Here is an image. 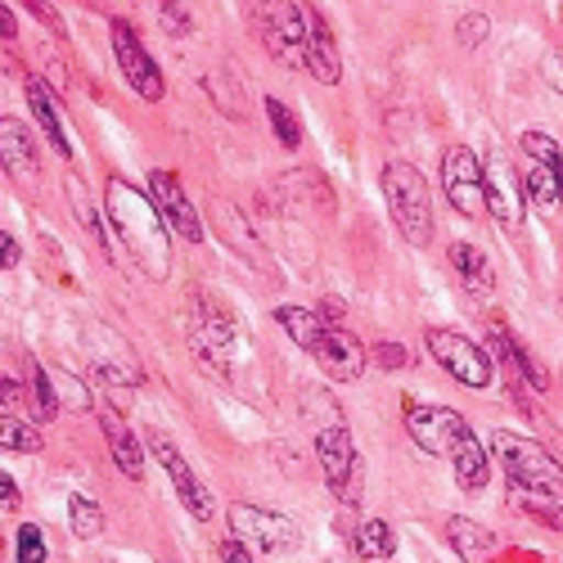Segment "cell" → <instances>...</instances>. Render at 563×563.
<instances>
[{
  "mask_svg": "<svg viewBox=\"0 0 563 563\" xmlns=\"http://www.w3.org/2000/svg\"><path fill=\"white\" fill-rule=\"evenodd\" d=\"M104 217H109V230L118 234V244L131 253V262L163 279L167 266H172V225L167 217L158 212L154 195L150 190H135L131 180L122 176H109V190H104Z\"/></svg>",
  "mask_w": 563,
  "mask_h": 563,
  "instance_id": "6da1fadb",
  "label": "cell"
},
{
  "mask_svg": "<svg viewBox=\"0 0 563 563\" xmlns=\"http://www.w3.org/2000/svg\"><path fill=\"white\" fill-rule=\"evenodd\" d=\"M384 199L393 212V225L406 234V244L424 249L433 240V199H429V185L419 176V167L410 163H388L384 167Z\"/></svg>",
  "mask_w": 563,
  "mask_h": 563,
  "instance_id": "7a4b0ae2",
  "label": "cell"
},
{
  "mask_svg": "<svg viewBox=\"0 0 563 563\" xmlns=\"http://www.w3.org/2000/svg\"><path fill=\"white\" fill-rule=\"evenodd\" d=\"M185 334H190V347H195V356L208 365V369H217L221 379L234 369V347L244 343V334H240V320H234L217 298H208V294H195L190 298V324H185Z\"/></svg>",
  "mask_w": 563,
  "mask_h": 563,
  "instance_id": "3957f363",
  "label": "cell"
},
{
  "mask_svg": "<svg viewBox=\"0 0 563 563\" xmlns=\"http://www.w3.org/2000/svg\"><path fill=\"white\" fill-rule=\"evenodd\" d=\"M492 455L505 464L509 487H528V492H545V496H563V464L532 438L519 433H492Z\"/></svg>",
  "mask_w": 563,
  "mask_h": 563,
  "instance_id": "277c9868",
  "label": "cell"
},
{
  "mask_svg": "<svg viewBox=\"0 0 563 563\" xmlns=\"http://www.w3.org/2000/svg\"><path fill=\"white\" fill-rule=\"evenodd\" d=\"M424 343H429V356L451 374L460 388H474V393L492 388L496 374H492V352L483 343H474L460 330H429Z\"/></svg>",
  "mask_w": 563,
  "mask_h": 563,
  "instance_id": "5b68a950",
  "label": "cell"
},
{
  "mask_svg": "<svg viewBox=\"0 0 563 563\" xmlns=\"http://www.w3.org/2000/svg\"><path fill=\"white\" fill-rule=\"evenodd\" d=\"M401 419H406V433H410V442L424 451V455H455V446H460V438L468 433V419L460 415V410H451V406H433V401H401Z\"/></svg>",
  "mask_w": 563,
  "mask_h": 563,
  "instance_id": "8992f818",
  "label": "cell"
},
{
  "mask_svg": "<svg viewBox=\"0 0 563 563\" xmlns=\"http://www.w3.org/2000/svg\"><path fill=\"white\" fill-rule=\"evenodd\" d=\"M316 460L324 468V483H330V492L352 509L361 505V487H365V460L356 455L352 446V433L343 424L334 429H320L316 433Z\"/></svg>",
  "mask_w": 563,
  "mask_h": 563,
  "instance_id": "52a82bcc",
  "label": "cell"
},
{
  "mask_svg": "<svg viewBox=\"0 0 563 563\" xmlns=\"http://www.w3.org/2000/svg\"><path fill=\"white\" fill-rule=\"evenodd\" d=\"M253 19L279 68H307V5H257Z\"/></svg>",
  "mask_w": 563,
  "mask_h": 563,
  "instance_id": "ba28073f",
  "label": "cell"
},
{
  "mask_svg": "<svg viewBox=\"0 0 563 563\" xmlns=\"http://www.w3.org/2000/svg\"><path fill=\"white\" fill-rule=\"evenodd\" d=\"M442 195L464 221L487 217V195H483V163L468 145H451L442 154Z\"/></svg>",
  "mask_w": 563,
  "mask_h": 563,
  "instance_id": "9c48e42d",
  "label": "cell"
},
{
  "mask_svg": "<svg viewBox=\"0 0 563 563\" xmlns=\"http://www.w3.org/2000/svg\"><path fill=\"white\" fill-rule=\"evenodd\" d=\"M230 523H234V537H240L249 550H262V554H285V550L298 545V523L289 519V514H279V509L234 500L230 505Z\"/></svg>",
  "mask_w": 563,
  "mask_h": 563,
  "instance_id": "30bf717a",
  "label": "cell"
},
{
  "mask_svg": "<svg viewBox=\"0 0 563 563\" xmlns=\"http://www.w3.org/2000/svg\"><path fill=\"white\" fill-rule=\"evenodd\" d=\"M109 36H113V55H118V68H122V77H126V86L135 90L140 100H150V104H158L163 100V73H158V64H154V55L140 45V36L131 32V23L126 19H113V27H109Z\"/></svg>",
  "mask_w": 563,
  "mask_h": 563,
  "instance_id": "8fae6325",
  "label": "cell"
},
{
  "mask_svg": "<svg viewBox=\"0 0 563 563\" xmlns=\"http://www.w3.org/2000/svg\"><path fill=\"white\" fill-rule=\"evenodd\" d=\"M483 195H487V217H496L500 230H519L528 217V185L519 180L505 158H483Z\"/></svg>",
  "mask_w": 563,
  "mask_h": 563,
  "instance_id": "7c38bea8",
  "label": "cell"
},
{
  "mask_svg": "<svg viewBox=\"0 0 563 563\" xmlns=\"http://www.w3.org/2000/svg\"><path fill=\"white\" fill-rule=\"evenodd\" d=\"M145 446H150V451H154V460L167 468V478H172V487H176L180 505L190 509L199 523H208L212 514H217V500H212V492L199 483V474H195V468L185 464V455H180V451H176V446H172L163 433H150V438H145Z\"/></svg>",
  "mask_w": 563,
  "mask_h": 563,
  "instance_id": "4fadbf2b",
  "label": "cell"
},
{
  "mask_svg": "<svg viewBox=\"0 0 563 563\" xmlns=\"http://www.w3.org/2000/svg\"><path fill=\"white\" fill-rule=\"evenodd\" d=\"M311 361L330 374L334 384H356L361 374H365V365H369V352L343 330V324H324V334H320V343L311 347Z\"/></svg>",
  "mask_w": 563,
  "mask_h": 563,
  "instance_id": "5bb4252c",
  "label": "cell"
},
{
  "mask_svg": "<svg viewBox=\"0 0 563 563\" xmlns=\"http://www.w3.org/2000/svg\"><path fill=\"white\" fill-rule=\"evenodd\" d=\"M150 195H154L158 212L167 217L172 234H180V240H190V244H199V240H203V221H199V212H195L190 195L180 190V180H176L172 172H163V167H154V172H150Z\"/></svg>",
  "mask_w": 563,
  "mask_h": 563,
  "instance_id": "9a60e30c",
  "label": "cell"
},
{
  "mask_svg": "<svg viewBox=\"0 0 563 563\" xmlns=\"http://www.w3.org/2000/svg\"><path fill=\"white\" fill-rule=\"evenodd\" d=\"M208 217H212V225H217V234H221V244H225V249H234L244 262H253L257 271H271V257H266L262 240L253 234L249 217L240 212V203H230V199H212V203H208Z\"/></svg>",
  "mask_w": 563,
  "mask_h": 563,
  "instance_id": "2e32d148",
  "label": "cell"
},
{
  "mask_svg": "<svg viewBox=\"0 0 563 563\" xmlns=\"http://www.w3.org/2000/svg\"><path fill=\"white\" fill-rule=\"evenodd\" d=\"M307 73L320 86H339L343 81V59H339L334 32H330V23L320 19L316 5H307Z\"/></svg>",
  "mask_w": 563,
  "mask_h": 563,
  "instance_id": "e0dca14e",
  "label": "cell"
},
{
  "mask_svg": "<svg viewBox=\"0 0 563 563\" xmlns=\"http://www.w3.org/2000/svg\"><path fill=\"white\" fill-rule=\"evenodd\" d=\"M451 271H455V279H460V289L474 298V302H492V294H496V271H492V262H487V253L478 249V244H451Z\"/></svg>",
  "mask_w": 563,
  "mask_h": 563,
  "instance_id": "ac0fdd59",
  "label": "cell"
},
{
  "mask_svg": "<svg viewBox=\"0 0 563 563\" xmlns=\"http://www.w3.org/2000/svg\"><path fill=\"white\" fill-rule=\"evenodd\" d=\"M100 429H104V438H109V460L118 464V474H126L131 483L145 478V451H140L135 433L126 429V419H122L113 406L100 410Z\"/></svg>",
  "mask_w": 563,
  "mask_h": 563,
  "instance_id": "d6986e66",
  "label": "cell"
},
{
  "mask_svg": "<svg viewBox=\"0 0 563 563\" xmlns=\"http://www.w3.org/2000/svg\"><path fill=\"white\" fill-rule=\"evenodd\" d=\"M446 541H451V550L464 563H487L496 554V545H500L496 532L483 528V523H474L468 514H451V519H446Z\"/></svg>",
  "mask_w": 563,
  "mask_h": 563,
  "instance_id": "ffe728a7",
  "label": "cell"
},
{
  "mask_svg": "<svg viewBox=\"0 0 563 563\" xmlns=\"http://www.w3.org/2000/svg\"><path fill=\"white\" fill-rule=\"evenodd\" d=\"M203 90H208V100H212L230 122H249L253 100H249V90H244V77L234 73V68H212V73L203 77Z\"/></svg>",
  "mask_w": 563,
  "mask_h": 563,
  "instance_id": "44dd1931",
  "label": "cell"
},
{
  "mask_svg": "<svg viewBox=\"0 0 563 563\" xmlns=\"http://www.w3.org/2000/svg\"><path fill=\"white\" fill-rule=\"evenodd\" d=\"M451 468H455V483H460L464 492H483V487H487V478H492V451L478 442L474 429L460 438V446H455V455H451Z\"/></svg>",
  "mask_w": 563,
  "mask_h": 563,
  "instance_id": "7402d4cb",
  "label": "cell"
},
{
  "mask_svg": "<svg viewBox=\"0 0 563 563\" xmlns=\"http://www.w3.org/2000/svg\"><path fill=\"white\" fill-rule=\"evenodd\" d=\"M27 104H32L36 122L45 126V140L55 145V154H59V158H73V140H68V131H64V122H59V109H55L51 96H45V86H41L36 77H27Z\"/></svg>",
  "mask_w": 563,
  "mask_h": 563,
  "instance_id": "603a6c76",
  "label": "cell"
},
{
  "mask_svg": "<svg viewBox=\"0 0 563 563\" xmlns=\"http://www.w3.org/2000/svg\"><path fill=\"white\" fill-rule=\"evenodd\" d=\"M0 150H5V167L19 172V176H32L36 172V145H32V135L23 122L5 118L0 122Z\"/></svg>",
  "mask_w": 563,
  "mask_h": 563,
  "instance_id": "cb8c5ba5",
  "label": "cell"
},
{
  "mask_svg": "<svg viewBox=\"0 0 563 563\" xmlns=\"http://www.w3.org/2000/svg\"><path fill=\"white\" fill-rule=\"evenodd\" d=\"M352 550H356V559H365V563L393 559V550H397L393 523H388V519H361L356 532H352Z\"/></svg>",
  "mask_w": 563,
  "mask_h": 563,
  "instance_id": "d4e9b609",
  "label": "cell"
},
{
  "mask_svg": "<svg viewBox=\"0 0 563 563\" xmlns=\"http://www.w3.org/2000/svg\"><path fill=\"white\" fill-rule=\"evenodd\" d=\"M509 505L519 509V514H528L532 523L563 532V500H559V496H545V492H528V487H509Z\"/></svg>",
  "mask_w": 563,
  "mask_h": 563,
  "instance_id": "484cf974",
  "label": "cell"
},
{
  "mask_svg": "<svg viewBox=\"0 0 563 563\" xmlns=\"http://www.w3.org/2000/svg\"><path fill=\"white\" fill-rule=\"evenodd\" d=\"M275 320H279V330H285L302 352H311L324 334V320L320 311H307V307H275Z\"/></svg>",
  "mask_w": 563,
  "mask_h": 563,
  "instance_id": "4316f807",
  "label": "cell"
},
{
  "mask_svg": "<svg viewBox=\"0 0 563 563\" xmlns=\"http://www.w3.org/2000/svg\"><path fill=\"white\" fill-rule=\"evenodd\" d=\"M64 190H68V208H73V217L86 225V234H90V240H96L104 253H113L109 249V230H104V221H100V212H96V203H90V195H86V185L68 172L64 176Z\"/></svg>",
  "mask_w": 563,
  "mask_h": 563,
  "instance_id": "83f0119b",
  "label": "cell"
},
{
  "mask_svg": "<svg viewBox=\"0 0 563 563\" xmlns=\"http://www.w3.org/2000/svg\"><path fill=\"white\" fill-rule=\"evenodd\" d=\"M519 150L537 163V167H545L550 176H554V185H559V199H563V154H559V145L545 135V131H523L519 135Z\"/></svg>",
  "mask_w": 563,
  "mask_h": 563,
  "instance_id": "f1b7e54d",
  "label": "cell"
},
{
  "mask_svg": "<svg viewBox=\"0 0 563 563\" xmlns=\"http://www.w3.org/2000/svg\"><path fill=\"white\" fill-rule=\"evenodd\" d=\"M68 528H73V537H81V541H96L100 532H104V509L90 500V496H68Z\"/></svg>",
  "mask_w": 563,
  "mask_h": 563,
  "instance_id": "f546056e",
  "label": "cell"
},
{
  "mask_svg": "<svg viewBox=\"0 0 563 563\" xmlns=\"http://www.w3.org/2000/svg\"><path fill=\"white\" fill-rule=\"evenodd\" d=\"M0 442H5V451H14V455H36L41 451V433L27 424V419H14V415L0 419Z\"/></svg>",
  "mask_w": 563,
  "mask_h": 563,
  "instance_id": "4dcf8cb0",
  "label": "cell"
},
{
  "mask_svg": "<svg viewBox=\"0 0 563 563\" xmlns=\"http://www.w3.org/2000/svg\"><path fill=\"white\" fill-rule=\"evenodd\" d=\"M523 185H528V199L537 203V212H541V217H554V208H563L559 185H554V176H550L545 167H532Z\"/></svg>",
  "mask_w": 563,
  "mask_h": 563,
  "instance_id": "1f68e13d",
  "label": "cell"
},
{
  "mask_svg": "<svg viewBox=\"0 0 563 563\" xmlns=\"http://www.w3.org/2000/svg\"><path fill=\"white\" fill-rule=\"evenodd\" d=\"M266 118H271L275 140H279L285 150H298V145H302V126H298V118L289 113V104H279L275 96H266Z\"/></svg>",
  "mask_w": 563,
  "mask_h": 563,
  "instance_id": "d6a6232c",
  "label": "cell"
},
{
  "mask_svg": "<svg viewBox=\"0 0 563 563\" xmlns=\"http://www.w3.org/2000/svg\"><path fill=\"white\" fill-rule=\"evenodd\" d=\"M32 397H36V410H41L45 424L64 415L59 393H55V379H51V369H45V365H32Z\"/></svg>",
  "mask_w": 563,
  "mask_h": 563,
  "instance_id": "836d02e7",
  "label": "cell"
},
{
  "mask_svg": "<svg viewBox=\"0 0 563 563\" xmlns=\"http://www.w3.org/2000/svg\"><path fill=\"white\" fill-rule=\"evenodd\" d=\"M509 365L519 369V379H523L532 393H545V388H550V369H545V365H541V361H537V356H532L523 343H514V356H509Z\"/></svg>",
  "mask_w": 563,
  "mask_h": 563,
  "instance_id": "e575fe53",
  "label": "cell"
},
{
  "mask_svg": "<svg viewBox=\"0 0 563 563\" xmlns=\"http://www.w3.org/2000/svg\"><path fill=\"white\" fill-rule=\"evenodd\" d=\"M0 401H5V415H14V419H41V410L27 401V393H23V384L14 379V374H5V379H0Z\"/></svg>",
  "mask_w": 563,
  "mask_h": 563,
  "instance_id": "d590c367",
  "label": "cell"
},
{
  "mask_svg": "<svg viewBox=\"0 0 563 563\" xmlns=\"http://www.w3.org/2000/svg\"><path fill=\"white\" fill-rule=\"evenodd\" d=\"M487 32H492V19H487L483 10L460 14V19H455V41L464 45V51H478V45L487 41Z\"/></svg>",
  "mask_w": 563,
  "mask_h": 563,
  "instance_id": "8d00e7d4",
  "label": "cell"
},
{
  "mask_svg": "<svg viewBox=\"0 0 563 563\" xmlns=\"http://www.w3.org/2000/svg\"><path fill=\"white\" fill-rule=\"evenodd\" d=\"M154 14H158V27H163L167 36H176V41L195 32V14L185 10V5H172V0H163V5H158Z\"/></svg>",
  "mask_w": 563,
  "mask_h": 563,
  "instance_id": "74e56055",
  "label": "cell"
},
{
  "mask_svg": "<svg viewBox=\"0 0 563 563\" xmlns=\"http://www.w3.org/2000/svg\"><path fill=\"white\" fill-rule=\"evenodd\" d=\"M51 379H55V393H59V406H64V410L90 406V393H86L81 379H73V374H64V369H51Z\"/></svg>",
  "mask_w": 563,
  "mask_h": 563,
  "instance_id": "f35d334b",
  "label": "cell"
},
{
  "mask_svg": "<svg viewBox=\"0 0 563 563\" xmlns=\"http://www.w3.org/2000/svg\"><path fill=\"white\" fill-rule=\"evenodd\" d=\"M14 559L19 563H45V537H41L36 523H23L19 528V554Z\"/></svg>",
  "mask_w": 563,
  "mask_h": 563,
  "instance_id": "ab89813d",
  "label": "cell"
},
{
  "mask_svg": "<svg viewBox=\"0 0 563 563\" xmlns=\"http://www.w3.org/2000/svg\"><path fill=\"white\" fill-rule=\"evenodd\" d=\"M374 361H379L384 369H401V365H410V352L397 347V343H374Z\"/></svg>",
  "mask_w": 563,
  "mask_h": 563,
  "instance_id": "60d3db41",
  "label": "cell"
},
{
  "mask_svg": "<svg viewBox=\"0 0 563 563\" xmlns=\"http://www.w3.org/2000/svg\"><path fill=\"white\" fill-rule=\"evenodd\" d=\"M487 343H492V347H487V352H492V356H496V361H509V356H514V339H509V334H505V324H500V320H496V324H492V334H487Z\"/></svg>",
  "mask_w": 563,
  "mask_h": 563,
  "instance_id": "b9f144b4",
  "label": "cell"
},
{
  "mask_svg": "<svg viewBox=\"0 0 563 563\" xmlns=\"http://www.w3.org/2000/svg\"><path fill=\"white\" fill-rule=\"evenodd\" d=\"M541 73H545L550 90H559V96H563V51H550V55L541 59Z\"/></svg>",
  "mask_w": 563,
  "mask_h": 563,
  "instance_id": "7bdbcfd3",
  "label": "cell"
},
{
  "mask_svg": "<svg viewBox=\"0 0 563 563\" xmlns=\"http://www.w3.org/2000/svg\"><path fill=\"white\" fill-rule=\"evenodd\" d=\"M221 563H257V559L240 537H230V541H221Z\"/></svg>",
  "mask_w": 563,
  "mask_h": 563,
  "instance_id": "ee69618b",
  "label": "cell"
},
{
  "mask_svg": "<svg viewBox=\"0 0 563 563\" xmlns=\"http://www.w3.org/2000/svg\"><path fill=\"white\" fill-rule=\"evenodd\" d=\"M19 257H23V249H19V240H14V234L10 230H0V266H19Z\"/></svg>",
  "mask_w": 563,
  "mask_h": 563,
  "instance_id": "f6af8a7d",
  "label": "cell"
},
{
  "mask_svg": "<svg viewBox=\"0 0 563 563\" xmlns=\"http://www.w3.org/2000/svg\"><path fill=\"white\" fill-rule=\"evenodd\" d=\"M0 505H5V514H19V505H23V492H19V483L10 474L0 478Z\"/></svg>",
  "mask_w": 563,
  "mask_h": 563,
  "instance_id": "bcb514c9",
  "label": "cell"
},
{
  "mask_svg": "<svg viewBox=\"0 0 563 563\" xmlns=\"http://www.w3.org/2000/svg\"><path fill=\"white\" fill-rule=\"evenodd\" d=\"M320 320H324V324H343V302H339V298H324V302H320Z\"/></svg>",
  "mask_w": 563,
  "mask_h": 563,
  "instance_id": "7dc6e473",
  "label": "cell"
},
{
  "mask_svg": "<svg viewBox=\"0 0 563 563\" xmlns=\"http://www.w3.org/2000/svg\"><path fill=\"white\" fill-rule=\"evenodd\" d=\"M0 32H5V41H14V32H19V23H14V10H10V5L0 10Z\"/></svg>",
  "mask_w": 563,
  "mask_h": 563,
  "instance_id": "c3c4849f",
  "label": "cell"
}]
</instances>
